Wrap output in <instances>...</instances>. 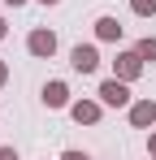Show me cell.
<instances>
[{
    "instance_id": "obj_1",
    "label": "cell",
    "mask_w": 156,
    "mask_h": 160,
    "mask_svg": "<svg viewBox=\"0 0 156 160\" xmlns=\"http://www.w3.org/2000/svg\"><path fill=\"white\" fill-rule=\"evenodd\" d=\"M100 104L104 108H130L134 100H130V82H122V78H108V82H100Z\"/></svg>"
},
{
    "instance_id": "obj_2",
    "label": "cell",
    "mask_w": 156,
    "mask_h": 160,
    "mask_svg": "<svg viewBox=\"0 0 156 160\" xmlns=\"http://www.w3.org/2000/svg\"><path fill=\"white\" fill-rule=\"evenodd\" d=\"M148 69V61L134 52V48H126V52H117V61H113V78H122V82H134L139 74Z\"/></svg>"
},
{
    "instance_id": "obj_3",
    "label": "cell",
    "mask_w": 156,
    "mask_h": 160,
    "mask_svg": "<svg viewBox=\"0 0 156 160\" xmlns=\"http://www.w3.org/2000/svg\"><path fill=\"white\" fill-rule=\"evenodd\" d=\"M26 52H30V56H39V61H48V56L56 52V35H52L48 26H35L30 35H26Z\"/></svg>"
},
{
    "instance_id": "obj_4",
    "label": "cell",
    "mask_w": 156,
    "mask_h": 160,
    "mask_svg": "<svg viewBox=\"0 0 156 160\" xmlns=\"http://www.w3.org/2000/svg\"><path fill=\"white\" fill-rule=\"evenodd\" d=\"M70 65H74V74H96L100 69V48L96 43H78L70 52Z\"/></svg>"
},
{
    "instance_id": "obj_5",
    "label": "cell",
    "mask_w": 156,
    "mask_h": 160,
    "mask_svg": "<svg viewBox=\"0 0 156 160\" xmlns=\"http://www.w3.org/2000/svg\"><path fill=\"white\" fill-rule=\"evenodd\" d=\"M126 112H130V126L134 130H156V100H134Z\"/></svg>"
},
{
    "instance_id": "obj_6",
    "label": "cell",
    "mask_w": 156,
    "mask_h": 160,
    "mask_svg": "<svg viewBox=\"0 0 156 160\" xmlns=\"http://www.w3.org/2000/svg\"><path fill=\"white\" fill-rule=\"evenodd\" d=\"M39 100H44V108H70L74 100H70V87L61 78H52V82H44V91H39Z\"/></svg>"
},
{
    "instance_id": "obj_7",
    "label": "cell",
    "mask_w": 156,
    "mask_h": 160,
    "mask_svg": "<svg viewBox=\"0 0 156 160\" xmlns=\"http://www.w3.org/2000/svg\"><path fill=\"white\" fill-rule=\"evenodd\" d=\"M100 112H104L100 100H74V104H70V117H74L78 126H96V121H100Z\"/></svg>"
},
{
    "instance_id": "obj_8",
    "label": "cell",
    "mask_w": 156,
    "mask_h": 160,
    "mask_svg": "<svg viewBox=\"0 0 156 160\" xmlns=\"http://www.w3.org/2000/svg\"><path fill=\"white\" fill-rule=\"evenodd\" d=\"M122 22H117V18H108V13H104V18H96V39H100V43H117V39H122Z\"/></svg>"
},
{
    "instance_id": "obj_9",
    "label": "cell",
    "mask_w": 156,
    "mask_h": 160,
    "mask_svg": "<svg viewBox=\"0 0 156 160\" xmlns=\"http://www.w3.org/2000/svg\"><path fill=\"white\" fill-rule=\"evenodd\" d=\"M134 52L143 56V61H148V65H156V39H152V35H143V39H139V43H134Z\"/></svg>"
},
{
    "instance_id": "obj_10",
    "label": "cell",
    "mask_w": 156,
    "mask_h": 160,
    "mask_svg": "<svg viewBox=\"0 0 156 160\" xmlns=\"http://www.w3.org/2000/svg\"><path fill=\"white\" fill-rule=\"evenodd\" d=\"M130 9L139 18H156V0H130Z\"/></svg>"
},
{
    "instance_id": "obj_11",
    "label": "cell",
    "mask_w": 156,
    "mask_h": 160,
    "mask_svg": "<svg viewBox=\"0 0 156 160\" xmlns=\"http://www.w3.org/2000/svg\"><path fill=\"white\" fill-rule=\"evenodd\" d=\"M61 160H91V156H87V152H74V147H70V152H61Z\"/></svg>"
},
{
    "instance_id": "obj_12",
    "label": "cell",
    "mask_w": 156,
    "mask_h": 160,
    "mask_svg": "<svg viewBox=\"0 0 156 160\" xmlns=\"http://www.w3.org/2000/svg\"><path fill=\"white\" fill-rule=\"evenodd\" d=\"M4 82H9V61L0 56V87H4Z\"/></svg>"
},
{
    "instance_id": "obj_13",
    "label": "cell",
    "mask_w": 156,
    "mask_h": 160,
    "mask_svg": "<svg viewBox=\"0 0 156 160\" xmlns=\"http://www.w3.org/2000/svg\"><path fill=\"white\" fill-rule=\"evenodd\" d=\"M148 156H152V160H156V130H152V134H148Z\"/></svg>"
},
{
    "instance_id": "obj_14",
    "label": "cell",
    "mask_w": 156,
    "mask_h": 160,
    "mask_svg": "<svg viewBox=\"0 0 156 160\" xmlns=\"http://www.w3.org/2000/svg\"><path fill=\"white\" fill-rule=\"evenodd\" d=\"M0 160H18V152L13 147H0Z\"/></svg>"
},
{
    "instance_id": "obj_15",
    "label": "cell",
    "mask_w": 156,
    "mask_h": 160,
    "mask_svg": "<svg viewBox=\"0 0 156 160\" xmlns=\"http://www.w3.org/2000/svg\"><path fill=\"white\" fill-rule=\"evenodd\" d=\"M4 4H13V9H22V4H26V0H4Z\"/></svg>"
},
{
    "instance_id": "obj_16",
    "label": "cell",
    "mask_w": 156,
    "mask_h": 160,
    "mask_svg": "<svg viewBox=\"0 0 156 160\" xmlns=\"http://www.w3.org/2000/svg\"><path fill=\"white\" fill-rule=\"evenodd\" d=\"M4 35H9V26H4V18H0V39H4Z\"/></svg>"
},
{
    "instance_id": "obj_17",
    "label": "cell",
    "mask_w": 156,
    "mask_h": 160,
    "mask_svg": "<svg viewBox=\"0 0 156 160\" xmlns=\"http://www.w3.org/2000/svg\"><path fill=\"white\" fill-rule=\"evenodd\" d=\"M39 4H61V0H39Z\"/></svg>"
}]
</instances>
